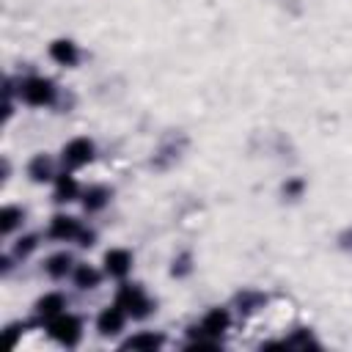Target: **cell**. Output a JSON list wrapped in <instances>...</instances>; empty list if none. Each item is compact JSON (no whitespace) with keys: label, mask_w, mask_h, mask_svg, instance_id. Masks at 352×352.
<instances>
[{"label":"cell","mask_w":352,"mask_h":352,"mask_svg":"<svg viewBox=\"0 0 352 352\" xmlns=\"http://www.w3.org/2000/svg\"><path fill=\"white\" fill-rule=\"evenodd\" d=\"M116 302L126 311V316H135V319L148 316V314H151V308H154V302L146 297V292H143L138 283L124 286V289L118 292V300H116Z\"/></svg>","instance_id":"6da1fadb"},{"label":"cell","mask_w":352,"mask_h":352,"mask_svg":"<svg viewBox=\"0 0 352 352\" xmlns=\"http://www.w3.org/2000/svg\"><path fill=\"white\" fill-rule=\"evenodd\" d=\"M50 336H52L55 341H60L63 346H74V344L80 341V336H82V324H80L77 316L60 311L58 316L50 319Z\"/></svg>","instance_id":"7a4b0ae2"},{"label":"cell","mask_w":352,"mask_h":352,"mask_svg":"<svg viewBox=\"0 0 352 352\" xmlns=\"http://www.w3.org/2000/svg\"><path fill=\"white\" fill-rule=\"evenodd\" d=\"M19 94H22V99H25L28 104H33V107H41V104H52V102H55V85H52L50 80H44V77H30V80H25V82L19 85Z\"/></svg>","instance_id":"3957f363"},{"label":"cell","mask_w":352,"mask_h":352,"mask_svg":"<svg viewBox=\"0 0 352 352\" xmlns=\"http://www.w3.org/2000/svg\"><path fill=\"white\" fill-rule=\"evenodd\" d=\"M91 160H94V143L88 138H74V140H69L63 146V162L69 168H80V165H85Z\"/></svg>","instance_id":"277c9868"},{"label":"cell","mask_w":352,"mask_h":352,"mask_svg":"<svg viewBox=\"0 0 352 352\" xmlns=\"http://www.w3.org/2000/svg\"><path fill=\"white\" fill-rule=\"evenodd\" d=\"M184 138L176 143V138H168L162 146H160V151L154 154V160H151V168H157V170H165V168H170L176 160H179V154H182V148H184Z\"/></svg>","instance_id":"5b68a950"},{"label":"cell","mask_w":352,"mask_h":352,"mask_svg":"<svg viewBox=\"0 0 352 352\" xmlns=\"http://www.w3.org/2000/svg\"><path fill=\"white\" fill-rule=\"evenodd\" d=\"M104 270H107V275H113V278H124V275L132 270V256H129V250H121V248L107 250V253H104Z\"/></svg>","instance_id":"8992f818"},{"label":"cell","mask_w":352,"mask_h":352,"mask_svg":"<svg viewBox=\"0 0 352 352\" xmlns=\"http://www.w3.org/2000/svg\"><path fill=\"white\" fill-rule=\"evenodd\" d=\"M124 319H126V311L116 302L113 308H104V311L99 314L96 327H99V333H102V336H113V333H118V330L124 327Z\"/></svg>","instance_id":"52a82bcc"},{"label":"cell","mask_w":352,"mask_h":352,"mask_svg":"<svg viewBox=\"0 0 352 352\" xmlns=\"http://www.w3.org/2000/svg\"><path fill=\"white\" fill-rule=\"evenodd\" d=\"M80 234H82V228H80V223H77L74 217H66V214L52 217L50 236H55V239H74V236H80Z\"/></svg>","instance_id":"ba28073f"},{"label":"cell","mask_w":352,"mask_h":352,"mask_svg":"<svg viewBox=\"0 0 352 352\" xmlns=\"http://www.w3.org/2000/svg\"><path fill=\"white\" fill-rule=\"evenodd\" d=\"M50 55H52V60H58L60 66H74V63L80 60L77 47H74L72 41H66V38L52 41V44H50Z\"/></svg>","instance_id":"9c48e42d"},{"label":"cell","mask_w":352,"mask_h":352,"mask_svg":"<svg viewBox=\"0 0 352 352\" xmlns=\"http://www.w3.org/2000/svg\"><path fill=\"white\" fill-rule=\"evenodd\" d=\"M28 176H30L33 182H47V179L52 176V160H50L47 154L33 157L30 165H28Z\"/></svg>","instance_id":"30bf717a"},{"label":"cell","mask_w":352,"mask_h":352,"mask_svg":"<svg viewBox=\"0 0 352 352\" xmlns=\"http://www.w3.org/2000/svg\"><path fill=\"white\" fill-rule=\"evenodd\" d=\"M107 201H110V190H107V187H91V190H85V195H82V206H85L88 212L104 209Z\"/></svg>","instance_id":"8fae6325"},{"label":"cell","mask_w":352,"mask_h":352,"mask_svg":"<svg viewBox=\"0 0 352 352\" xmlns=\"http://www.w3.org/2000/svg\"><path fill=\"white\" fill-rule=\"evenodd\" d=\"M44 270L50 278H66V272L72 270V256L69 253H55L44 261Z\"/></svg>","instance_id":"7c38bea8"},{"label":"cell","mask_w":352,"mask_h":352,"mask_svg":"<svg viewBox=\"0 0 352 352\" xmlns=\"http://www.w3.org/2000/svg\"><path fill=\"white\" fill-rule=\"evenodd\" d=\"M63 308H66V300H63L60 294H44V297L36 302V311H38L41 316H47V319L58 316Z\"/></svg>","instance_id":"4fadbf2b"},{"label":"cell","mask_w":352,"mask_h":352,"mask_svg":"<svg viewBox=\"0 0 352 352\" xmlns=\"http://www.w3.org/2000/svg\"><path fill=\"white\" fill-rule=\"evenodd\" d=\"M162 344V336L157 333H138L121 344V349H157Z\"/></svg>","instance_id":"5bb4252c"},{"label":"cell","mask_w":352,"mask_h":352,"mask_svg":"<svg viewBox=\"0 0 352 352\" xmlns=\"http://www.w3.org/2000/svg\"><path fill=\"white\" fill-rule=\"evenodd\" d=\"M72 198H77V182H74L69 173H63V176H58L55 201H72Z\"/></svg>","instance_id":"9a60e30c"},{"label":"cell","mask_w":352,"mask_h":352,"mask_svg":"<svg viewBox=\"0 0 352 352\" xmlns=\"http://www.w3.org/2000/svg\"><path fill=\"white\" fill-rule=\"evenodd\" d=\"M74 283L80 289H94V286H99V272L94 267H88V264H80L77 272H74Z\"/></svg>","instance_id":"2e32d148"},{"label":"cell","mask_w":352,"mask_h":352,"mask_svg":"<svg viewBox=\"0 0 352 352\" xmlns=\"http://www.w3.org/2000/svg\"><path fill=\"white\" fill-rule=\"evenodd\" d=\"M19 220H22V209H16V206H6L3 214H0V231H3V234H11V231L16 228Z\"/></svg>","instance_id":"e0dca14e"},{"label":"cell","mask_w":352,"mask_h":352,"mask_svg":"<svg viewBox=\"0 0 352 352\" xmlns=\"http://www.w3.org/2000/svg\"><path fill=\"white\" fill-rule=\"evenodd\" d=\"M236 305H239V311L250 314L258 305H264V294H258V292H242V294H236Z\"/></svg>","instance_id":"ac0fdd59"},{"label":"cell","mask_w":352,"mask_h":352,"mask_svg":"<svg viewBox=\"0 0 352 352\" xmlns=\"http://www.w3.org/2000/svg\"><path fill=\"white\" fill-rule=\"evenodd\" d=\"M190 270H192V256L190 253H182L179 258H173V275L176 278H184V275H190Z\"/></svg>","instance_id":"d6986e66"},{"label":"cell","mask_w":352,"mask_h":352,"mask_svg":"<svg viewBox=\"0 0 352 352\" xmlns=\"http://www.w3.org/2000/svg\"><path fill=\"white\" fill-rule=\"evenodd\" d=\"M302 187H305V182H302V179H289V182L283 184V195L294 201V198H300V192H302Z\"/></svg>","instance_id":"ffe728a7"},{"label":"cell","mask_w":352,"mask_h":352,"mask_svg":"<svg viewBox=\"0 0 352 352\" xmlns=\"http://www.w3.org/2000/svg\"><path fill=\"white\" fill-rule=\"evenodd\" d=\"M33 248H36V236H25V239H19V245H16L14 253H16V256H28Z\"/></svg>","instance_id":"44dd1931"},{"label":"cell","mask_w":352,"mask_h":352,"mask_svg":"<svg viewBox=\"0 0 352 352\" xmlns=\"http://www.w3.org/2000/svg\"><path fill=\"white\" fill-rule=\"evenodd\" d=\"M338 248L346 250V253H352V228H344V231L338 234Z\"/></svg>","instance_id":"7402d4cb"}]
</instances>
